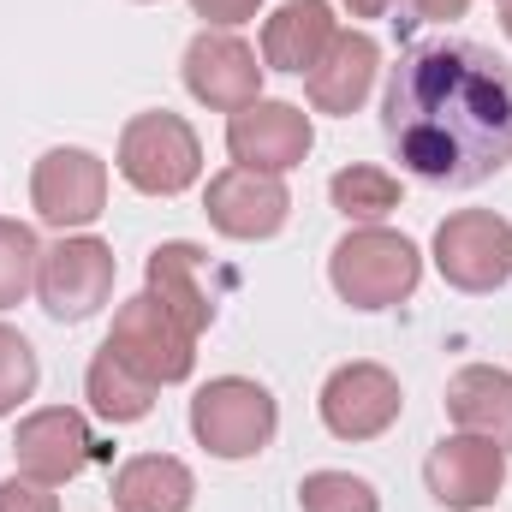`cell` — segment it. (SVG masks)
Instances as JSON below:
<instances>
[{
  "label": "cell",
  "mask_w": 512,
  "mask_h": 512,
  "mask_svg": "<svg viewBox=\"0 0 512 512\" xmlns=\"http://www.w3.org/2000/svg\"><path fill=\"white\" fill-rule=\"evenodd\" d=\"M382 131L423 185H483L512 161V66L483 42H417L387 78Z\"/></svg>",
  "instance_id": "1"
},
{
  "label": "cell",
  "mask_w": 512,
  "mask_h": 512,
  "mask_svg": "<svg viewBox=\"0 0 512 512\" xmlns=\"http://www.w3.org/2000/svg\"><path fill=\"white\" fill-rule=\"evenodd\" d=\"M114 274H120V262H114V251L102 239L66 233L36 262V298H42V310L54 322H90L114 298Z\"/></svg>",
  "instance_id": "6"
},
{
  "label": "cell",
  "mask_w": 512,
  "mask_h": 512,
  "mask_svg": "<svg viewBox=\"0 0 512 512\" xmlns=\"http://www.w3.org/2000/svg\"><path fill=\"white\" fill-rule=\"evenodd\" d=\"M30 209L60 227V233H78L90 227L102 209H108V167L102 155L90 149H48L30 173Z\"/></svg>",
  "instance_id": "8"
},
{
  "label": "cell",
  "mask_w": 512,
  "mask_h": 512,
  "mask_svg": "<svg viewBox=\"0 0 512 512\" xmlns=\"http://www.w3.org/2000/svg\"><path fill=\"white\" fill-rule=\"evenodd\" d=\"M328 197H334V209H340L346 221L376 227L382 215L399 209V179H393L387 167H340V173L328 179Z\"/></svg>",
  "instance_id": "21"
},
{
  "label": "cell",
  "mask_w": 512,
  "mask_h": 512,
  "mask_svg": "<svg viewBox=\"0 0 512 512\" xmlns=\"http://www.w3.org/2000/svg\"><path fill=\"white\" fill-rule=\"evenodd\" d=\"M126 370H137L143 382L167 387V382H185L191 370H197V334L161 304V298H149V292H137L126 298L120 310H114V328H108V340H102Z\"/></svg>",
  "instance_id": "4"
},
{
  "label": "cell",
  "mask_w": 512,
  "mask_h": 512,
  "mask_svg": "<svg viewBox=\"0 0 512 512\" xmlns=\"http://www.w3.org/2000/svg\"><path fill=\"white\" fill-rule=\"evenodd\" d=\"M203 173V143L179 114H137L120 131V179L143 197H179Z\"/></svg>",
  "instance_id": "5"
},
{
  "label": "cell",
  "mask_w": 512,
  "mask_h": 512,
  "mask_svg": "<svg viewBox=\"0 0 512 512\" xmlns=\"http://www.w3.org/2000/svg\"><path fill=\"white\" fill-rule=\"evenodd\" d=\"M334 36H340V24H334V6H328V0H286V6L262 24V66L304 78V72L328 54Z\"/></svg>",
  "instance_id": "16"
},
{
  "label": "cell",
  "mask_w": 512,
  "mask_h": 512,
  "mask_svg": "<svg viewBox=\"0 0 512 512\" xmlns=\"http://www.w3.org/2000/svg\"><path fill=\"white\" fill-rule=\"evenodd\" d=\"M12 459H18L24 477H36V483L54 489V483H72V477L96 459V435H90L84 411H72V405H42V411H30V417L18 423Z\"/></svg>",
  "instance_id": "13"
},
{
  "label": "cell",
  "mask_w": 512,
  "mask_h": 512,
  "mask_svg": "<svg viewBox=\"0 0 512 512\" xmlns=\"http://www.w3.org/2000/svg\"><path fill=\"white\" fill-rule=\"evenodd\" d=\"M36 262H42V245L24 221H0V310L24 304L30 286H36Z\"/></svg>",
  "instance_id": "23"
},
{
  "label": "cell",
  "mask_w": 512,
  "mask_h": 512,
  "mask_svg": "<svg viewBox=\"0 0 512 512\" xmlns=\"http://www.w3.org/2000/svg\"><path fill=\"white\" fill-rule=\"evenodd\" d=\"M501 30L512 36V0H501Z\"/></svg>",
  "instance_id": "29"
},
{
  "label": "cell",
  "mask_w": 512,
  "mask_h": 512,
  "mask_svg": "<svg viewBox=\"0 0 512 512\" xmlns=\"http://www.w3.org/2000/svg\"><path fill=\"white\" fill-rule=\"evenodd\" d=\"M298 507L304 512H382V495L352 477V471H310L298 483Z\"/></svg>",
  "instance_id": "22"
},
{
  "label": "cell",
  "mask_w": 512,
  "mask_h": 512,
  "mask_svg": "<svg viewBox=\"0 0 512 512\" xmlns=\"http://www.w3.org/2000/svg\"><path fill=\"white\" fill-rule=\"evenodd\" d=\"M447 417L465 435H483V441L512 453V376L495 364H465L447 382Z\"/></svg>",
  "instance_id": "18"
},
{
  "label": "cell",
  "mask_w": 512,
  "mask_h": 512,
  "mask_svg": "<svg viewBox=\"0 0 512 512\" xmlns=\"http://www.w3.org/2000/svg\"><path fill=\"white\" fill-rule=\"evenodd\" d=\"M42 382V370H36V346L18 334V328H6L0 322V417H12L30 393Z\"/></svg>",
  "instance_id": "24"
},
{
  "label": "cell",
  "mask_w": 512,
  "mask_h": 512,
  "mask_svg": "<svg viewBox=\"0 0 512 512\" xmlns=\"http://www.w3.org/2000/svg\"><path fill=\"white\" fill-rule=\"evenodd\" d=\"M423 483L441 507L453 512H477L489 507L501 489H507V447L483 441V435H447L435 441V453L423 459Z\"/></svg>",
  "instance_id": "12"
},
{
  "label": "cell",
  "mask_w": 512,
  "mask_h": 512,
  "mask_svg": "<svg viewBox=\"0 0 512 512\" xmlns=\"http://www.w3.org/2000/svg\"><path fill=\"white\" fill-rule=\"evenodd\" d=\"M417 24H453V18H465V6L471 0H399Z\"/></svg>",
  "instance_id": "27"
},
{
  "label": "cell",
  "mask_w": 512,
  "mask_h": 512,
  "mask_svg": "<svg viewBox=\"0 0 512 512\" xmlns=\"http://www.w3.org/2000/svg\"><path fill=\"white\" fill-rule=\"evenodd\" d=\"M0 512H60V501H54V489L48 483H36V477H6L0 483Z\"/></svg>",
  "instance_id": "25"
},
{
  "label": "cell",
  "mask_w": 512,
  "mask_h": 512,
  "mask_svg": "<svg viewBox=\"0 0 512 512\" xmlns=\"http://www.w3.org/2000/svg\"><path fill=\"white\" fill-rule=\"evenodd\" d=\"M316 405H322L328 435H340V441H376V435H387L399 423L405 393H399V376L382 370V364H340L322 382Z\"/></svg>",
  "instance_id": "11"
},
{
  "label": "cell",
  "mask_w": 512,
  "mask_h": 512,
  "mask_svg": "<svg viewBox=\"0 0 512 512\" xmlns=\"http://www.w3.org/2000/svg\"><path fill=\"white\" fill-rule=\"evenodd\" d=\"M316 131H310V114L298 102H251L227 120V149L239 167H256V173H292L304 155H310Z\"/></svg>",
  "instance_id": "14"
},
{
  "label": "cell",
  "mask_w": 512,
  "mask_h": 512,
  "mask_svg": "<svg viewBox=\"0 0 512 512\" xmlns=\"http://www.w3.org/2000/svg\"><path fill=\"white\" fill-rule=\"evenodd\" d=\"M84 399L96 405V417L108 423H143L155 411V382H143L137 370H126L108 346L90 358V376H84Z\"/></svg>",
  "instance_id": "20"
},
{
  "label": "cell",
  "mask_w": 512,
  "mask_h": 512,
  "mask_svg": "<svg viewBox=\"0 0 512 512\" xmlns=\"http://www.w3.org/2000/svg\"><path fill=\"white\" fill-rule=\"evenodd\" d=\"M114 512H191L197 477L173 453H137L114 471Z\"/></svg>",
  "instance_id": "19"
},
{
  "label": "cell",
  "mask_w": 512,
  "mask_h": 512,
  "mask_svg": "<svg viewBox=\"0 0 512 512\" xmlns=\"http://www.w3.org/2000/svg\"><path fill=\"white\" fill-rule=\"evenodd\" d=\"M262 72L268 66L256 60V48L233 30H203L185 48V90L215 114H239L262 102Z\"/></svg>",
  "instance_id": "9"
},
{
  "label": "cell",
  "mask_w": 512,
  "mask_h": 512,
  "mask_svg": "<svg viewBox=\"0 0 512 512\" xmlns=\"http://www.w3.org/2000/svg\"><path fill=\"white\" fill-rule=\"evenodd\" d=\"M203 209H209V227L221 233V239H274L280 227H286V215H292V191H286V179L280 173H256V167H227V173H215L209 179V191H203Z\"/></svg>",
  "instance_id": "10"
},
{
  "label": "cell",
  "mask_w": 512,
  "mask_h": 512,
  "mask_svg": "<svg viewBox=\"0 0 512 512\" xmlns=\"http://www.w3.org/2000/svg\"><path fill=\"white\" fill-rule=\"evenodd\" d=\"M328 280L352 310H393L417 292L423 256L393 227H352L328 256Z\"/></svg>",
  "instance_id": "2"
},
{
  "label": "cell",
  "mask_w": 512,
  "mask_h": 512,
  "mask_svg": "<svg viewBox=\"0 0 512 512\" xmlns=\"http://www.w3.org/2000/svg\"><path fill=\"white\" fill-rule=\"evenodd\" d=\"M256 6H262V0H191V12H197V18H209L215 30H233V24L256 18Z\"/></svg>",
  "instance_id": "26"
},
{
  "label": "cell",
  "mask_w": 512,
  "mask_h": 512,
  "mask_svg": "<svg viewBox=\"0 0 512 512\" xmlns=\"http://www.w3.org/2000/svg\"><path fill=\"white\" fill-rule=\"evenodd\" d=\"M340 6H346L352 18H387V12H393V0H340Z\"/></svg>",
  "instance_id": "28"
},
{
  "label": "cell",
  "mask_w": 512,
  "mask_h": 512,
  "mask_svg": "<svg viewBox=\"0 0 512 512\" xmlns=\"http://www.w3.org/2000/svg\"><path fill=\"white\" fill-rule=\"evenodd\" d=\"M143 280H149V298H161L191 334H209V322H215V298L203 292V251H197L191 239H167V245H155V251H149V268H143Z\"/></svg>",
  "instance_id": "17"
},
{
  "label": "cell",
  "mask_w": 512,
  "mask_h": 512,
  "mask_svg": "<svg viewBox=\"0 0 512 512\" xmlns=\"http://www.w3.org/2000/svg\"><path fill=\"white\" fill-rule=\"evenodd\" d=\"M274 429H280V405L251 376H215L191 399V435L215 459H256L274 441Z\"/></svg>",
  "instance_id": "3"
},
{
  "label": "cell",
  "mask_w": 512,
  "mask_h": 512,
  "mask_svg": "<svg viewBox=\"0 0 512 512\" xmlns=\"http://www.w3.org/2000/svg\"><path fill=\"white\" fill-rule=\"evenodd\" d=\"M376 72H382V48L370 30H340L328 42V54L304 72V90H310V108L316 114H358L376 90Z\"/></svg>",
  "instance_id": "15"
},
{
  "label": "cell",
  "mask_w": 512,
  "mask_h": 512,
  "mask_svg": "<svg viewBox=\"0 0 512 512\" xmlns=\"http://www.w3.org/2000/svg\"><path fill=\"white\" fill-rule=\"evenodd\" d=\"M435 268L459 292H495L512 280V221L495 209H459L435 227Z\"/></svg>",
  "instance_id": "7"
}]
</instances>
